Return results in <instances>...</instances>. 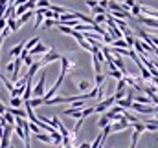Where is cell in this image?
<instances>
[{"label":"cell","mask_w":158,"mask_h":148,"mask_svg":"<svg viewBox=\"0 0 158 148\" xmlns=\"http://www.w3.org/2000/svg\"><path fill=\"white\" fill-rule=\"evenodd\" d=\"M53 60H61V55L53 49V48H50L48 49V53H44L42 55V59H40V66H46V64H50V62H53Z\"/></svg>","instance_id":"obj_1"},{"label":"cell","mask_w":158,"mask_h":148,"mask_svg":"<svg viewBox=\"0 0 158 148\" xmlns=\"http://www.w3.org/2000/svg\"><path fill=\"white\" fill-rule=\"evenodd\" d=\"M114 103H116V99H114V95H110V97L103 99L98 106H94V111H96V113H105L110 106H114Z\"/></svg>","instance_id":"obj_2"},{"label":"cell","mask_w":158,"mask_h":148,"mask_svg":"<svg viewBox=\"0 0 158 148\" xmlns=\"http://www.w3.org/2000/svg\"><path fill=\"white\" fill-rule=\"evenodd\" d=\"M44 88H46V72L40 73L39 82H37L35 88L31 90V95H35V97H42V95H44Z\"/></svg>","instance_id":"obj_3"},{"label":"cell","mask_w":158,"mask_h":148,"mask_svg":"<svg viewBox=\"0 0 158 148\" xmlns=\"http://www.w3.org/2000/svg\"><path fill=\"white\" fill-rule=\"evenodd\" d=\"M11 128H13V126H9V124L2 128V135H0V148H7V146H9V137H11V132H13Z\"/></svg>","instance_id":"obj_4"},{"label":"cell","mask_w":158,"mask_h":148,"mask_svg":"<svg viewBox=\"0 0 158 148\" xmlns=\"http://www.w3.org/2000/svg\"><path fill=\"white\" fill-rule=\"evenodd\" d=\"M76 62H72L70 59H66V57H61V72H64V73H68V72H72V70H76Z\"/></svg>","instance_id":"obj_5"},{"label":"cell","mask_w":158,"mask_h":148,"mask_svg":"<svg viewBox=\"0 0 158 148\" xmlns=\"http://www.w3.org/2000/svg\"><path fill=\"white\" fill-rule=\"evenodd\" d=\"M127 128H131V123L123 119V121H119V123L110 124V134H114V132H123V130H127Z\"/></svg>","instance_id":"obj_6"},{"label":"cell","mask_w":158,"mask_h":148,"mask_svg":"<svg viewBox=\"0 0 158 148\" xmlns=\"http://www.w3.org/2000/svg\"><path fill=\"white\" fill-rule=\"evenodd\" d=\"M140 11H142V15H143V17L156 18V20H158V11H156V9H151V7H147V6H140Z\"/></svg>","instance_id":"obj_7"},{"label":"cell","mask_w":158,"mask_h":148,"mask_svg":"<svg viewBox=\"0 0 158 148\" xmlns=\"http://www.w3.org/2000/svg\"><path fill=\"white\" fill-rule=\"evenodd\" d=\"M48 49H50V48H46L42 42H39L35 48L30 49V55H31V57H33V55H42V53H48Z\"/></svg>","instance_id":"obj_8"},{"label":"cell","mask_w":158,"mask_h":148,"mask_svg":"<svg viewBox=\"0 0 158 148\" xmlns=\"http://www.w3.org/2000/svg\"><path fill=\"white\" fill-rule=\"evenodd\" d=\"M33 137H35V139H39L40 143H46V145L53 143V139H52V135H50V134H42V132H40V134H33Z\"/></svg>","instance_id":"obj_9"},{"label":"cell","mask_w":158,"mask_h":148,"mask_svg":"<svg viewBox=\"0 0 158 148\" xmlns=\"http://www.w3.org/2000/svg\"><path fill=\"white\" fill-rule=\"evenodd\" d=\"M22 49H24V42H20V44H17V46H13V49L9 51V55H11V59H17V57H20V53H22Z\"/></svg>","instance_id":"obj_10"},{"label":"cell","mask_w":158,"mask_h":148,"mask_svg":"<svg viewBox=\"0 0 158 148\" xmlns=\"http://www.w3.org/2000/svg\"><path fill=\"white\" fill-rule=\"evenodd\" d=\"M132 103H138V104H151V99L147 97V95H136V97H132Z\"/></svg>","instance_id":"obj_11"},{"label":"cell","mask_w":158,"mask_h":148,"mask_svg":"<svg viewBox=\"0 0 158 148\" xmlns=\"http://www.w3.org/2000/svg\"><path fill=\"white\" fill-rule=\"evenodd\" d=\"M7 111H9L13 117H22V119H26V110H22V108H7Z\"/></svg>","instance_id":"obj_12"},{"label":"cell","mask_w":158,"mask_h":148,"mask_svg":"<svg viewBox=\"0 0 158 148\" xmlns=\"http://www.w3.org/2000/svg\"><path fill=\"white\" fill-rule=\"evenodd\" d=\"M39 42H40V38H39V37H33L31 40H28V42H24V49H26V51L30 53V49H31V48H35V46H37Z\"/></svg>","instance_id":"obj_13"},{"label":"cell","mask_w":158,"mask_h":148,"mask_svg":"<svg viewBox=\"0 0 158 148\" xmlns=\"http://www.w3.org/2000/svg\"><path fill=\"white\" fill-rule=\"evenodd\" d=\"M26 103H28L30 108H37L40 104H44V99H42V97H33V99H30V101H26Z\"/></svg>","instance_id":"obj_14"},{"label":"cell","mask_w":158,"mask_h":148,"mask_svg":"<svg viewBox=\"0 0 158 148\" xmlns=\"http://www.w3.org/2000/svg\"><path fill=\"white\" fill-rule=\"evenodd\" d=\"M110 48H121V49H129V46H127L125 38H118V40H112Z\"/></svg>","instance_id":"obj_15"},{"label":"cell","mask_w":158,"mask_h":148,"mask_svg":"<svg viewBox=\"0 0 158 148\" xmlns=\"http://www.w3.org/2000/svg\"><path fill=\"white\" fill-rule=\"evenodd\" d=\"M9 108H20L22 104H24V101H22V97H11L9 99Z\"/></svg>","instance_id":"obj_16"},{"label":"cell","mask_w":158,"mask_h":148,"mask_svg":"<svg viewBox=\"0 0 158 148\" xmlns=\"http://www.w3.org/2000/svg\"><path fill=\"white\" fill-rule=\"evenodd\" d=\"M42 20H44V17H42L40 9H37V11H35V24H33V28H35V29L42 26Z\"/></svg>","instance_id":"obj_17"},{"label":"cell","mask_w":158,"mask_h":148,"mask_svg":"<svg viewBox=\"0 0 158 148\" xmlns=\"http://www.w3.org/2000/svg\"><path fill=\"white\" fill-rule=\"evenodd\" d=\"M64 115H70V117H74V119H83V117H81V110H74V108L64 110Z\"/></svg>","instance_id":"obj_18"},{"label":"cell","mask_w":158,"mask_h":148,"mask_svg":"<svg viewBox=\"0 0 158 148\" xmlns=\"http://www.w3.org/2000/svg\"><path fill=\"white\" fill-rule=\"evenodd\" d=\"M0 80L4 82V86L7 88V92H9V95H11V93H13V90H15V88H13V84H11V80H7V79H6L2 73H0Z\"/></svg>","instance_id":"obj_19"},{"label":"cell","mask_w":158,"mask_h":148,"mask_svg":"<svg viewBox=\"0 0 158 148\" xmlns=\"http://www.w3.org/2000/svg\"><path fill=\"white\" fill-rule=\"evenodd\" d=\"M92 66H94V72H96V75L101 73V66H103V64H101V62H99L94 55H92Z\"/></svg>","instance_id":"obj_20"},{"label":"cell","mask_w":158,"mask_h":148,"mask_svg":"<svg viewBox=\"0 0 158 148\" xmlns=\"http://www.w3.org/2000/svg\"><path fill=\"white\" fill-rule=\"evenodd\" d=\"M2 117H4V121H6L9 126H15V117H13V115H11V113H9L7 110H6V113H4Z\"/></svg>","instance_id":"obj_21"},{"label":"cell","mask_w":158,"mask_h":148,"mask_svg":"<svg viewBox=\"0 0 158 148\" xmlns=\"http://www.w3.org/2000/svg\"><path fill=\"white\" fill-rule=\"evenodd\" d=\"M77 88H79V92H86V90H90V80H79Z\"/></svg>","instance_id":"obj_22"},{"label":"cell","mask_w":158,"mask_h":148,"mask_svg":"<svg viewBox=\"0 0 158 148\" xmlns=\"http://www.w3.org/2000/svg\"><path fill=\"white\" fill-rule=\"evenodd\" d=\"M145 130H149V132H156L158 130V121H149V123H145Z\"/></svg>","instance_id":"obj_23"},{"label":"cell","mask_w":158,"mask_h":148,"mask_svg":"<svg viewBox=\"0 0 158 148\" xmlns=\"http://www.w3.org/2000/svg\"><path fill=\"white\" fill-rule=\"evenodd\" d=\"M57 28H59V31L64 33V35H72V33H74V28H68V26H63V24H57Z\"/></svg>","instance_id":"obj_24"},{"label":"cell","mask_w":158,"mask_h":148,"mask_svg":"<svg viewBox=\"0 0 158 148\" xmlns=\"http://www.w3.org/2000/svg\"><path fill=\"white\" fill-rule=\"evenodd\" d=\"M131 126H132V128H134V130H136L138 134H142V132H145V123H140V121H138V123H132Z\"/></svg>","instance_id":"obj_25"},{"label":"cell","mask_w":158,"mask_h":148,"mask_svg":"<svg viewBox=\"0 0 158 148\" xmlns=\"http://www.w3.org/2000/svg\"><path fill=\"white\" fill-rule=\"evenodd\" d=\"M92 18H94V24H98V26L107 22V15H96V17H92Z\"/></svg>","instance_id":"obj_26"},{"label":"cell","mask_w":158,"mask_h":148,"mask_svg":"<svg viewBox=\"0 0 158 148\" xmlns=\"http://www.w3.org/2000/svg\"><path fill=\"white\" fill-rule=\"evenodd\" d=\"M109 124H110V121H109V119H107V115L103 113V115H101V119L98 121V126H99V128H105V126H109Z\"/></svg>","instance_id":"obj_27"},{"label":"cell","mask_w":158,"mask_h":148,"mask_svg":"<svg viewBox=\"0 0 158 148\" xmlns=\"http://www.w3.org/2000/svg\"><path fill=\"white\" fill-rule=\"evenodd\" d=\"M142 15V11H140V4H134L132 7H131V17H140Z\"/></svg>","instance_id":"obj_28"},{"label":"cell","mask_w":158,"mask_h":148,"mask_svg":"<svg viewBox=\"0 0 158 148\" xmlns=\"http://www.w3.org/2000/svg\"><path fill=\"white\" fill-rule=\"evenodd\" d=\"M53 26H57V20H52V18H46L44 24H42L44 29H50V28H53Z\"/></svg>","instance_id":"obj_29"},{"label":"cell","mask_w":158,"mask_h":148,"mask_svg":"<svg viewBox=\"0 0 158 148\" xmlns=\"http://www.w3.org/2000/svg\"><path fill=\"white\" fill-rule=\"evenodd\" d=\"M92 113H94V106H88V108H83V110H81V117L86 119V117L92 115Z\"/></svg>","instance_id":"obj_30"},{"label":"cell","mask_w":158,"mask_h":148,"mask_svg":"<svg viewBox=\"0 0 158 148\" xmlns=\"http://www.w3.org/2000/svg\"><path fill=\"white\" fill-rule=\"evenodd\" d=\"M92 13H94V17L96 15H107V9H103L101 6H96V7H92Z\"/></svg>","instance_id":"obj_31"},{"label":"cell","mask_w":158,"mask_h":148,"mask_svg":"<svg viewBox=\"0 0 158 148\" xmlns=\"http://www.w3.org/2000/svg\"><path fill=\"white\" fill-rule=\"evenodd\" d=\"M15 134H17L19 139H22V141L26 139V137H24V130H22V126H17V124H15Z\"/></svg>","instance_id":"obj_32"},{"label":"cell","mask_w":158,"mask_h":148,"mask_svg":"<svg viewBox=\"0 0 158 148\" xmlns=\"http://www.w3.org/2000/svg\"><path fill=\"white\" fill-rule=\"evenodd\" d=\"M7 0H0V18L4 17V13H6V9H7Z\"/></svg>","instance_id":"obj_33"},{"label":"cell","mask_w":158,"mask_h":148,"mask_svg":"<svg viewBox=\"0 0 158 148\" xmlns=\"http://www.w3.org/2000/svg\"><path fill=\"white\" fill-rule=\"evenodd\" d=\"M109 77H114V79H123V75H121V72H119V70H110V72H109Z\"/></svg>","instance_id":"obj_34"},{"label":"cell","mask_w":158,"mask_h":148,"mask_svg":"<svg viewBox=\"0 0 158 148\" xmlns=\"http://www.w3.org/2000/svg\"><path fill=\"white\" fill-rule=\"evenodd\" d=\"M103 82H105V75H103V73H98V75H96V86H101Z\"/></svg>","instance_id":"obj_35"},{"label":"cell","mask_w":158,"mask_h":148,"mask_svg":"<svg viewBox=\"0 0 158 148\" xmlns=\"http://www.w3.org/2000/svg\"><path fill=\"white\" fill-rule=\"evenodd\" d=\"M48 6H50L48 0H39V2L35 4V7H39V9H44V7H48Z\"/></svg>","instance_id":"obj_36"},{"label":"cell","mask_w":158,"mask_h":148,"mask_svg":"<svg viewBox=\"0 0 158 148\" xmlns=\"http://www.w3.org/2000/svg\"><path fill=\"white\" fill-rule=\"evenodd\" d=\"M30 132H31V134H40L42 130H40L39 126H37V124H33V123H30Z\"/></svg>","instance_id":"obj_37"},{"label":"cell","mask_w":158,"mask_h":148,"mask_svg":"<svg viewBox=\"0 0 158 148\" xmlns=\"http://www.w3.org/2000/svg\"><path fill=\"white\" fill-rule=\"evenodd\" d=\"M125 95H127V92H125V90H119V92H116V93H114V99H116V101H119V99H123Z\"/></svg>","instance_id":"obj_38"},{"label":"cell","mask_w":158,"mask_h":148,"mask_svg":"<svg viewBox=\"0 0 158 148\" xmlns=\"http://www.w3.org/2000/svg\"><path fill=\"white\" fill-rule=\"evenodd\" d=\"M125 86H127V84H125V80H123V79H119V80H118V86H116V92H119V90H125Z\"/></svg>","instance_id":"obj_39"},{"label":"cell","mask_w":158,"mask_h":148,"mask_svg":"<svg viewBox=\"0 0 158 148\" xmlns=\"http://www.w3.org/2000/svg\"><path fill=\"white\" fill-rule=\"evenodd\" d=\"M24 64H28V66H31V64H33V59H31V55H28V57L24 59Z\"/></svg>","instance_id":"obj_40"},{"label":"cell","mask_w":158,"mask_h":148,"mask_svg":"<svg viewBox=\"0 0 158 148\" xmlns=\"http://www.w3.org/2000/svg\"><path fill=\"white\" fill-rule=\"evenodd\" d=\"M6 70H7V72H11V73H13V70H15V62H13V60H11V62H9V64H7V66H6Z\"/></svg>","instance_id":"obj_41"},{"label":"cell","mask_w":158,"mask_h":148,"mask_svg":"<svg viewBox=\"0 0 158 148\" xmlns=\"http://www.w3.org/2000/svg\"><path fill=\"white\" fill-rule=\"evenodd\" d=\"M98 6H101L103 9H107V6H109V0H99V2H98Z\"/></svg>","instance_id":"obj_42"},{"label":"cell","mask_w":158,"mask_h":148,"mask_svg":"<svg viewBox=\"0 0 158 148\" xmlns=\"http://www.w3.org/2000/svg\"><path fill=\"white\" fill-rule=\"evenodd\" d=\"M86 6L88 7H96L98 6V0H86Z\"/></svg>","instance_id":"obj_43"},{"label":"cell","mask_w":158,"mask_h":148,"mask_svg":"<svg viewBox=\"0 0 158 148\" xmlns=\"http://www.w3.org/2000/svg\"><path fill=\"white\" fill-rule=\"evenodd\" d=\"M6 26H7V20H6V18H0V33H2V29H4Z\"/></svg>","instance_id":"obj_44"},{"label":"cell","mask_w":158,"mask_h":148,"mask_svg":"<svg viewBox=\"0 0 158 148\" xmlns=\"http://www.w3.org/2000/svg\"><path fill=\"white\" fill-rule=\"evenodd\" d=\"M6 110H7V108H6V106L2 104V101H0V115H4V113H6Z\"/></svg>","instance_id":"obj_45"},{"label":"cell","mask_w":158,"mask_h":148,"mask_svg":"<svg viewBox=\"0 0 158 148\" xmlns=\"http://www.w3.org/2000/svg\"><path fill=\"white\" fill-rule=\"evenodd\" d=\"M77 148H90V145H88V143H81Z\"/></svg>","instance_id":"obj_46"},{"label":"cell","mask_w":158,"mask_h":148,"mask_svg":"<svg viewBox=\"0 0 158 148\" xmlns=\"http://www.w3.org/2000/svg\"><path fill=\"white\" fill-rule=\"evenodd\" d=\"M4 38H6V37H2V33H0V48H2V42H4Z\"/></svg>","instance_id":"obj_47"},{"label":"cell","mask_w":158,"mask_h":148,"mask_svg":"<svg viewBox=\"0 0 158 148\" xmlns=\"http://www.w3.org/2000/svg\"><path fill=\"white\" fill-rule=\"evenodd\" d=\"M28 2H30V4H33V6H35V4H37V2H39V0H28Z\"/></svg>","instance_id":"obj_48"},{"label":"cell","mask_w":158,"mask_h":148,"mask_svg":"<svg viewBox=\"0 0 158 148\" xmlns=\"http://www.w3.org/2000/svg\"><path fill=\"white\" fill-rule=\"evenodd\" d=\"M61 148H72V146H61Z\"/></svg>","instance_id":"obj_49"},{"label":"cell","mask_w":158,"mask_h":148,"mask_svg":"<svg viewBox=\"0 0 158 148\" xmlns=\"http://www.w3.org/2000/svg\"><path fill=\"white\" fill-rule=\"evenodd\" d=\"M156 92H158V84H156Z\"/></svg>","instance_id":"obj_50"},{"label":"cell","mask_w":158,"mask_h":148,"mask_svg":"<svg viewBox=\"0 0 158 148\" xmlns=\"http://www.w3.org/2000/svg\"><path fill=\"white\" fill-rule=\"evenodd\" d=\"M55 148H61V146H55Z\"/></svg>","instance_id":"obj_51"}]
</instances>
